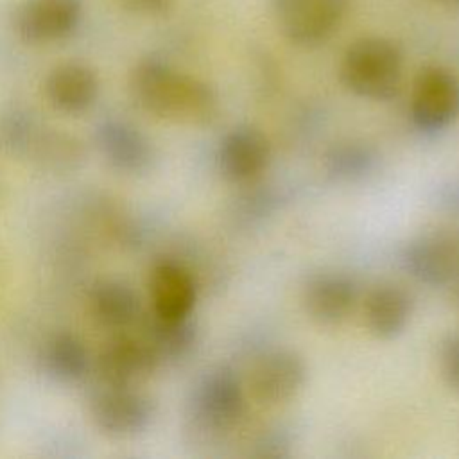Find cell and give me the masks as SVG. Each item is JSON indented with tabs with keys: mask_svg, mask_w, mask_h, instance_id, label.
I'll return each mask as SVG.
<instances>
[{
	"mask_svg": "<svg viewBox=\"0 0 459 459\" xmlns=\"http://www.w3.org/2000/svg\"><path fill=\"white\" fill-rule=\"evenodd\" d=\"M131 90L147 113L163 120L204 126L217 115L213 90L160 57H145L134 66Z\"/></svg>",
	"mask_w": 459,
	"mask_h": 459,
	"instance_id": "6da1fadb",
	"label": "cell"
},
{
	"mask_svg": "<svg viewBox=\"0 0 459 459\" xmlns=\"http://www.w3.org/2000/svg\"><path fill=\"white\" fill-rule=\"evenodd\" d=\"M90 414L95 427L111 437H131L147 430L154 420V402L134 389L104 385L91 398Z\"/></svg>",
	"mask_w": 459,
	"mask_h": 459,
	"instance_id": "8992f818",
	"label": "cell"
},
{
	"mask_svg": "<svg viewBox=\"0 0 459 459\" xmlns=\"http://www.w3.org/2000/svg\"><path fill=\"white\" fill-rule=\"evenodd\" d=\"M138 335L154 350L160 362L179 360L190 353L195 344V326L188 319L170 321L151 314H142L136 321Z\"/></svg>",
	"mask_w": 459,
	"mask_h": 459,
	"instance_id": "d6986e66",
	"label": "cell"
},
{
	"mask_svg": "<svg viewBox=\"0 0 459 459\" xmlns=\"http://www.w3.org/2000/svg\"><path fill=\"white\" fill-rule=\"evenodd\" d=\"M160 359L138 333L118 332L97 357V375L104 385L127 387L151 377Z\"/></svg>",
	"mask_w": 459,
	"mask_h": 459,
	"instance_id": "30bf717a",
	"label": "cell"
},
{
	"mask_svg": "<svg viewBox=\"0 0 459 459\" xmlns=\"http://www.w3.org/2000/svg\"><path fill=\"white\" fill-rule=\"evenodd\" d=\"M348 9V0H273L283 36L298 47H317L332 38Z\"/></svg>",
	"mask_w": 459,
	"mask_h": 459,
	"instance_id": "5b68a950",
	"label": "cell"
},
{
	"mask_svg": "<svg viewBox=\"0 0 459 459\" xmlns=\"http://www.w3.org/2000/svg\"><path fill=\"white\" fill-rule=\"evenodd\" d=\"M269 161V140L255 127H235L219 143L217 163L228 181L249 183L265 172Z\"/></svg>",
	"mask_w": 459,
	"mask_h": 459,
	"instance_id": "7c38bea8",
	"label": "cell"
},
{
	"mask_svg": "<svg viewBox=\"0 0 459 459\" xmlns=\"http://www.w3.org/2000/svg\"><path fill=\"white\" fill-rule=\"evenodd\" d=\"M90 312L97 325L113 332H126L142 316L136 290L120 280H100L90 290Z\"/></svg>",
	"mask_w": 459,
	"mask_h": 459,
	"instance_id": "e0dca14e",
	"label": "cell"
},
{
	"mask_svg": "<svg viewBox=\"0 0 459 459\" xmlns=\"http://www.w3.org/2000/svg\"><path fill=\"white\" fill-rule=\"evenodd\" d=\"M439 4H445V5H459V0H436Z\"/></svg>",
	"mask_w": 459,
	"mask_h": 459,
	"instance_id": "d4e9b609",
	"label": "cell"
},
{
	"mask_svg": "<svg viewBox=\"0 0 459 459\" xmlns=\"http://www.w3.org/2000/svg\"><path fill=\"white\" fill-rule=\"evenodd\" d=\"M43 371L57 382L74 384L86 377L90 353L86 344L74 333L61 332L52 335L41 351Z\"/></svg>",
	"mask_w": 459,
	"mask_h": 459,
	"instance_id": "ffe728a7",
	"label": "cell"
},
{
	"mask_svg": "<svg viewBox=\"0 0 459 459\" xmlns=\"http://www.w3.org/2000/svg\"><path fill=\"white\" fill-rule=\"evenodd\" d=\"M127 11L143 16H160L170 11L174 0H118Z\"/></svg>",
	"mask_w": 459,
	"mask_h": 459,
	"instance_id": "cb8c5ba5",
	"label": "cell"
},
{
	"mask_svg": "<svg viewBox=\"0 0 459 459\" xmlns=\"http://www.w3.org/2000/svg\"><path fill=\"white\" fill-rule=\"evenodd\" d=\"M307 380V364L292 350H271L258 357L247 375V391L260 405L292 400Z\"/></svg>",
	"mask_w": 459,
	"mask_h": 459,
	"instance_id": "ba28073f",
	"label": "cell"
},
{
	"mask_svg": "<svg viewBox=\"0 0 459 459\" xmlns=\"http://www.w3.org/2000/svg\"><path fill=\"white\" fill-rule=\"evenodd\" d=\"M45 122L23 106L0 109V151L11 158L27 161Z\"/></svg>",
	"mask_w": 459,
	"mask_h": 459,
	"instance_id": "44dd1931",
	"label": "cell"
},
{
	"mask_svg": "<svg viewBox=\"0 0 459 459\" xmlns=\"http://www.w3.org/2000/svg\"><path fill=\"white\" fill-rule=\"evenodd\" d=\"M362 312L368 330L375 337L389 341L407 328L412 314V298L400 285L380 283L368 292Z\"/></svg>",
	"mask_w": 459,
	"mask_h": 459,
	"instance_id": "2e32d148",
	"label": "cell"
},
{
	"mask_svg": "<svg viewBox=\"0 0 459 459\" xmlns=\"http://www.w3.org/2000/svg\"><path fill=\"white\" fill-rule=\"evenodd\" d=\"M82 14V0H25L16 11L14 27L27 43H54L72 36Z\"/></svg>",
	"mask_w": 459,
	"mask_h": 459,
	"instance_id": "8fae6325",
	"label": "cell"
},
{
	"mask_svg": "<svg viewBox=\"0 0 459 459\" xmlns=\"http://www.w3.org/2000/svg\"><path fill=\"white\" fill-rule=\"evenodd\" d=\"M325 165L330 176L335 179L351 181L364 178L375 165V152L362 143L346 142L335 143L325 158Z\"/></svg>",
	"mask_w": 459,
	"mask_h": 459,
	"instance_id": "7402d4cb",
	"label": "cell"
},
{
	"mask_svg": "<svg viewBox=\"0 0 459 459\" xmlns=\"http://www.w3.org/2000/svg\"><path fill=\"white\" fill-rule=\"evenodd\" d=\"M151 312L163 319H188L197 299V285L192 273L176 260H160L149 276Z\"/></svg>",
	"mask_w": 459,
	"mask_h": 459,
	"instance_id": "4fadbf2b",
	"label": "cell"
},
{
	"mask_svg": "<svg viewBox=\"0 0 459 459\" xmlns=\"http://www.w3.org/2000/svg\"><path fill=\"white\" fill-rule=\"evenodd\" d=\"M403 72L400 48L380 36L355 39L342 54L339 75L355 95L369 100H387L396 95Z\"/></svg>",
	"mask_w": 459,
	"mask_h": 459,
	"instance_id": "7a4b0ae2",
	"label": "cell"
},
{
	"mask_svg": "<svg viewBox=\"0 0 459 459\" xmlns=\"http://www.w3.org/2000/svg\"><path fill=\"white\" fill-rule=\"evenodd\" d=\"M93 142L104 161L120 174H143L154 165L156 151L151 138L120 117H106L97 122Z\"/></svg>",
	"mask_w": 459,
	"mask_h": 459,
	"instance_id": "52a82bcc",
	"label": "cell"
},
{
	"mask_svg": "<svg viewBox=\"0 0 459 459\" xmlns=\"http://www.w3.org/2000/svg\"><path fill=\"white\" fill-rule=\"evenodd\" d=\"M246 409L244 389L230 368L208 371L194 387L190 416L194 425L204 432H224L233 429Z\"/></svg>",
	"mask_w": 459,
	"mask_h": 459,
	"instance_id": "3957f363",
	"label": "cell"
},
{
	"mask_svg": "<svg viewBox=\"0 0 459 459\" xmlns=\"http://www.w3.org/2000/svg\"><path fill=\"white\" fill-rule=\"evenodd\" d=\"M99 77L86 63L68 61L54 66L45 79V95L50 106L65 115L90 111L99 99Z\"/></svg>",
	"mask_w": 459,
	"mask_h": 459,
	"instance_id": "5bb4252c",
	"label": "cell"
},
{
	"mask_svg": "<svg viewBox=\"0 0 459 459\" xmlns=\"http://www.w3.org/2000/svg\"><path fill=\"white\" fill-rule=\"evenodd\" d=\"M301 299L310 319L319 325H337L353 312L359 287L342 273H321L308 278Z\"/></svg>",
	"mask_w": 459,
	"mask_h": 459,
	"instance_id": "9a60e30c",
	"label": "cell"
},
{
	"mask_svg": "<svg viewBox=\"0 0 459 459\" xmlns=\"http://www.w3.org/2000/svg\"><path fill=\"white\" fill-rule=\"evenodd\" d=\"M439 369L446 385L459 391V332L443 341L439 351Z\"/></svg>",
	"mask_w": 459,
	"mask_h": 459,
	"instance_id": "603a6c76",
	"label": "cell"
},
{
	"mask_svg": "<svg viewBox=\"0 0 459 459\" xmlns=\"http://www.w3.org/2000/svg\"><path fill=\"white\" fill-rule=\"evenodd\" d=\"M402 260L420 283L446 285L459 276V235L446 230L421 233L405 246Z\"/></svg>",
	"mask_w": 459,
	"mask_h": 459,
	"instance_id": "9c48e42d",
	"label": "cell"
},
{
	"mask_svg": "<svg viewBox=\"0 0 459 459\" xmlns=\"http://www.w3.org/2000/svg\"><path fill=\"white\" fill-rule=\"evenodd\" d=\"M457 299H459V290H457Z\"/></svg>",
	"mask_w": 459,
	"mask_h": 459,
	"instance_id": "484cf974",
	"label": "cell"
},
{
	"mask_svg": "<svg viewBox=\"0 0 459 459\" xmlns=\"http://www.w3.org/2000/svg\"><path fill=\"white\" fill-rule=\"evenodd\" d=\"M86 158L88 149L81 136L45 124L27 163L41 172L70 174L79 170Z\"/></svg>",
	"mask_w": 459,
	"mask_h": 459,
	"instance_id": "ac0fdd59",
	"label": "cell"
},
{
	"mask_svg": "<svg viewBox=\"0 0 459 459\" xmlns=\"http://www.w3.org/2000/svg\"><path fill=\"white\" fill-rule=\"evenodd\" d=\"M411 118L423 133H437L459 118V77L443 66L418 72L409 100Z\"/></svg>",
	"mask_w": 459,
	"mask_h": 459,
	"instance_id": "277c9868",
	"label": "cell"
}]
</instances>
